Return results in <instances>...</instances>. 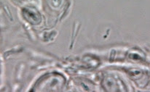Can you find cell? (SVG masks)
Instances as JSON below:
<instances>
[{
  "mask_svg": "<svg viewBox=\"0 0 150 92\" xmlns=\"http://www.w3.org/2000/svg\"><path fill=\"white\" fill-rule=\"evenodd\" d=\"M64 78L58 75H49L40 81L35 91H58L64 84Z\"/></svg>",
  "mask_w": 150,
  "mask_h": 92,
  "instance_id": "cell-1",
  "label": "cell"
},
{
  "mask_svg": "<svg viewBox=\"0 0 150 92\" xmlns=\"http://www.w3.org/2000/svg\"><path fill=\"white\" fill-rule=\"evenodd\" d=\"M23 17L31 24L38 25L41 22L42 17L38 10L34 7L27 6L23 9L22 12Z\"/></svg>",
  "mask_w": 150,
  "mask_h": 92,
  "instance_id": "cell-2",
  "label": "cell"
},
{
  "mask_svg": "<svg viewBox=\"0 0 150 92\" xmlns=\"http://www.w3.org/2000/svg\"><path fill=\"white\" fill-rule=\"evenodd\" d=\"M17 3L23 5H28L29 4H37L38 0H14Z\"/></svg>",
  "mask_w": 150,
  "mask_h": 92,
  "instance_id": "cell-3",
  "label": "cell"
}]
</instances>
